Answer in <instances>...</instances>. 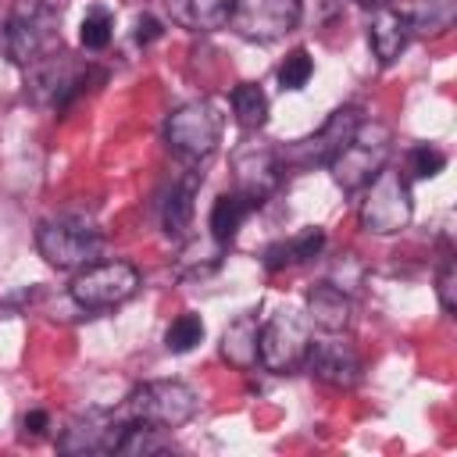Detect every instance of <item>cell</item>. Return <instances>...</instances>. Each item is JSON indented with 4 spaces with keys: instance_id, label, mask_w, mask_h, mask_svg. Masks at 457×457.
Here are the masks:
<instances>
[{
    "instance_id": "cell-20",
    "label": "cell",
    "mask_w": 457,
    "mask_h": 457,
    "mask_svg": "<svg viewBox=\"0 0 457 457\" xmlns=\"http://www.w3.org/2000/svg\"><path fill=\"white\" fill-rule=\"evenodd\" d=\"M161 432H164V428H157V425L121 418V432H118L114 453H125V457H150V453H164V450H168V439H164Z\"/></svg>"
},
{
    "instance_id": "cell-22",
    "label": "cell",
    "mask_w": 457,
    "mask_h": 457,
    "mask_svg": "<svg viewBox=\"0 0 457 457\" xmlns=\"http://www.w3.org/2000/svg\"><path fill=\"white\" fill-rule=\"evenodd\" d=\"M232 114H236V121L243 129H250V132L261 129L268 121V96H264V89L257 82H239L232 89Z\"/></svg>"
},
{
    "instance_id": "cell-8",
    "label": "cell",
    "mask_w": 457,
    "mask_h": 457,
    "mask_svg": "<svg viewBox=\"0 0 457 457\" xmlns=\"http://www.w3.org/2000/svg\"><path fill=\"white\" fill-rule=\"evenodd\" d=\"M136 289H139V271H136V264H129V261H93V264H86V268L71 278V286H68L71 300H75L79 307H86V311L118 307V303L132 300Z\"/></svg>"
},
{
    "instance_id": "cell-13",
    "label": "cell",
    "mask_w": 457,
    "mask_h": 457,
    "mask_svg": "<svg viewBox=\"0 0 457 457\" xmlns=\"http://www.w3.org/2000/svg\"><path fill=\"white\" fill-rule=\"evenodd\" d=\"M121 432V418L107 411H86L68 421V428L57 436L61 453H114Z\"/></svg>"
},
{
    "instance_id": "cell-6",
    "label": "cell",
    "mask_w": 457,
    "mask_h": 457,
    "mask_svg": "<svg viewBox=\"0 0 457 457\" xmlns=\"http://www.w3.org/2000/svg\"><path fill=\"white\" fill-rule=\"evenodd\" d=\"M100 243H104L100 232L75 218H50L39 221L36 228V250L57 271H75L93 264L100 257Z\"/></svg>"
},
{
    "instance_id": "cell-19",
    "label": "cell",
    "mask_w": 457,
    "mask_h": 457,
    "mask_svg": "<svg viewBox=\"0 0 457 457\" xmlns=\"http://www.w3.org/2000/svg\"><path fill=\"white\" fill-rule=\"evenodd\" d=\"M250 211H257V207H253V200H246L239 189L221 193V196L214 200V207H211V221H207V225H211V236H214L218 243H232Z\"/></svg>"
},
{
    "instance_id": "cell-30",
    "label": "cell",
    "mask_w": 457,
    "mask_h": 457,
    "mask_svg": "<svg viewBox=\"0 0 457 457\" xmlns=\"http://www.w3.org/2000/svg\"><path fill=\"white\" fill-rule=\"evenodd\" d=\"M21 425H25V436L36 439V436H43V432L50 428V414H46V411H29Z\"/></svg>"
},
{
    "instance_id": "cell-17",
    "label": "cell",
    "mask_w": 457,
    "mask_h": 457,
    "mask_svg": "<svg viewBox=\"0 0 457 457\" xmlns=\"http://www.w3.org/2000/svg\"><path fill=\"white\" fill-rule=\"evenodd\" d=\"M321 250H325V232H321L318 225H311V228H303V232H296V236H289V239L271 243L268 253H264V264H268L271 271H282V268H289V264L314 261Z\"/></svg>"
},
{
    "instance_id": "cell-14",
    "label": "cell",
    "mask_w": 457,
    "mask_h": 457,
    "mask_svg": "<svg viewBox=\"0 0 457 457\" xmlns=\"http://www.w3.org/2000/svg\"><path fill=\"white\" fill-rule=\"evenodd\" d=\"M350 318H353V303L336 282H318L307 289V321L318 332H346Z\"/></svg>"
},
{
    "instance_id": "cell-16",
    "label": "cell",
    "mask_w": 457,
    "mask_h": 457,
    "mask_svg": "<svg viewBox=\"0 0 457 457\" xmlns=\"http://www.w3.org/2000/svg\"><path fill=\"white\" fill-rule=\"evenodd\" d=\"M232 0H168V14L175 25L189 32H214L228 25Z\"/></svg>"
},
{
    "instance_id": "cell-9",
    "label": "cell",
    "mask_w": 457,
    "mask_h": 457,
    "mask_svg": "<svg viewBox=\"0 0 457 457\" xmlns=\"http://www.w3.org/2000/svg\"><path fill=\"white\" fill-rule=\"evenodd\" d=\"M303 18V0H232L228 29L250 43H275Z\"/></svg>"
},
{
    "instance_id": "cell-15",
    "label": "cell",
    "mask_w": 457,
    "mask_h": 457,
    "mask_svg": "<svg viewBox=\"0 0 457 457\" xmlns=\"http://www.w3.org/2000/svg\"><path fill=\"white\" fill-rule=\"evenodd\" d=\"M407 39H411V25H407L403 11L378 7L375 18H371V25H368V46L378 57V64H393L403 54Z\"/></svg>"
},
{
    "instance_id": "cell-23",
    "label": "cell",
    "mask_w": 457,
    "mask_h": 457,
    "mask_svg": "<svg viewBox=\"0 0 457 457\" xmlns=\"http://www.w3.org/2000/svg\"><path fill=\"white\" fill-rule=\"evenodd\" d=\"M193 189H196V182L186 179V182L171 186V193L164 200V232L171 239H182L189 232V221H193Z\"/></svg>"
},
{
    "instance_id": "cell-2",
    "label": "cell",
    "mask_w": 457,
    "mask_h": 457,
    "mask_svg": "<svg viewBox=\"0 0 457 457\" xmlns=\"http://www.w3.org/2000/svg\"><path fill=\"white\" fill-rule=\"evenodd\" d=\"M389 154H393V132L382 121H364L361 118V125L353 129V136L346 139V146L328 161L336 186L346 189V193L364 189L386 168Z\"/></svg>"
},
{
    "instance_id": "cell-7",
    "label": "cell",
    "mask_w": 457,
    "mask_h": 457,
    "mask_svg": "<svg viewBox=\"0 0 457 457\" xmlns=\"http://www.w3.org/2000/svg\"><path fill=\"white\" fill-rule=\"evenodd\" d=\"M221 129H225V118L211 100H189V104H182V107H175L168 114L164 139L179 157L200 161V157L218 150Z\"/></svg>"
},
{
    "instance_id": "cell-5",
    "label": "cell",
    "mask_w": 457,
    "mask_h": 457,
    "mask_svg": "<svg viewBox=\"0 0 457 457\" xmlns=\"http://www.w3.org/2000/svg\"><path fill=\"white\" fill-rule=\"evenodd\" d=\"M307 346H311V321L293 307L275 311L257 328V364L264 371L286 375V371L303 368Z\"/></svg>"
},
{
    "instance_id": "cell-18",
    "label": "cell",
    "mask_w": 457,
    "mask_h": 457,
    "mask_svg": "<svg viewBox=\"0 0 457 457\" xmlns=\"http://www.w3.org/2000/svg\"><path fill=\"white\" fill-rule=\"evenodd\" d=\"M257 314H239L236 321H228L225 336H221V353L228 364L236 368H253L257 364Z\"/></svg>"
},
{
    "instance_id": "cell-25",
    "label": "cell",
    "mask_w": 457,
    "mask_h": 457,
    "mask_svg": "<svg viewBox=\"0 0 457 457\" xmlns=\"http://www.w3.org/2000/svg\"><path fill=\"white\" fill-rule=\"evenodd\" d=\"M111 36H114V18H111V11H107V7H89L86 18H82V25H79V43H82L86 50H107Z\"/></svg>"
},
{
    "instance_id": "cell-26",
    "label": "cell",
    "mask_w": 457,
    "mask_h": 457,
    "mask_svg": "<svg viewBox=\"0 0 457 457\" xmlns=\"http://www.w3.org/2000/svg\"><path fill=\"white\" fill-rule=\"evenodd\" d=\"M311 75H314V61H311V54H307L303 46L289 50V54H286V61L278 64V86H282V89H289V93L303 89Z\"/></svg>"
},
{
    "instance_id": "cell-3",
    "label": "cell",
    "mask_w": 457,
    "mask_h": 457,
    "mask_svg": "<svg viewBox=\"0 0 457 457\" xmlns=\"http://www.w3.org/2000/svg\"><path fill=\"white\" fill-rule=\"evenodd\" d=\"M200 400L196 393L179 382V378H154V382H143L129 393L125 407L118 418H132V421H146V425H157V428H182L193 414H196Z\"/></svg>"
},
{
    "instance_id": "cell-10",
    "label": "cell",
    "mask_w": 457,
    "mask_h": 457,
    "mask_svg": "<svg viewBox=\"0 0 457 457\" xmlns=\"http://www.w3.org/2000/svg\"><path fill=\"white\" fill-rule=\"evenodd\" d=\"M357 125H361V107H339V111L328 114V121H325L314 136L296 139V143L278 157V164H282V168H286V164H293V168L328 164V161L346 146V139L353 136Z\"/></svg>"
},
{
    "instance_id": "cell-12",
    "label": "cell",
    "mask_w": 457,
    "mask_h": 457,
    "mask_svg": "<svg viewBox=\"0 0 457 457\" xmlns=\"http://www.w3.org/2000/svg\"><path fill=\"white\" fill-rule=\"evenodd\" d=\"M232 168H236V189H239L246 200H253V207H261V204L275 193V186H278V179H282L278 154H275L271 146H261V143L243 146V150L232 157Z\"/></svg>"
},
{
    "instance_id": "cell-11",
    "label": "cell",
    "mask_w": 457,
    "mask_h": 457,
    "mask_svg": "<svg viewBox=\"0 0 457 457\" xmlns=\"http://www.w3.org/2000/svg\"><path fill=\"white\" fill-rule=\"evenodd\" d=\"M303 368L332 389H353L361 382V357L346 339H339V332H325V339L318 343L311 339L303 353Z\"/></svg>"
},
{
    "instance_id": "cell-4",
    "label": "cell",
    "mask_w": 457,
    "mask_h": 457,
    "mask_svg": "<svg viewBox=\"0 0 457 457\" xmlns=\"http://www.w3.org/2000/svg\"><path fill=\"white\" fill-rule=\"evenodd\" d=\"M414 214V200H411V186L396 168H382L368 186H364V200H361V228L371 236H393L403 232L411 225Z\"/></svg>"
},
{
    "instance_id": "cell-31",
    "label": "cell",
    "mask_w": 457,
    "mask_h": 457,
    "mask_svg": "<svg viewBox=\"0 0 457 457\" xmlns=\"http://www.w3.org/2000/svg\"><path fill=\"white\" fill-rule=\"evenodd\" d=\"M357 4H361V7H375V11H378V7H389V0H357Z\"/></svg>"
},
{
    "instance_id": "cell-28",
    "label": "cell",
    "mask_w": 457,
    "mask_h": 457,
    "mask_svg": "<svg viewBox=\"0 0 457 457\" xmlns=\"http://www.w3.org/2000/svg\"><path fill=\"white\" fill-rule=\"evenodd\" d=\"M436 293H439L443 314H453L457 311V264H453V257H443L439 275H436Z\"/></svg>"
},
{
    "instance_id": "cell-29",
    "label": "cell",
    "mask_w": 457,
    "mask_h": 457,
    "mask_svg": "<svg viewBox=\"0 0 457 457\" xmlns=\"http://www.w3.org/2000/svg\"><path fill=\"white\" fill-rule=\"evenodd\" d=\"M161 32H164V29H161V21H157L154 14H139V18H136V43L146 46V43L161 39Z\"/></svg>"
},
{
    "instance_id": "cell-21",
    "label": "cell",
    "mask_w": 457,
    "mask_h": 457,
    "mask_svg": "<svg viewBox=\"0 0 457 457\" xmlns=\"http://www.w3.org/2000/svg\"><path fill=\"white\" fill-rule=\"evenodd\" d=\"M407 25H411V36H439L453 25L457 18V0H414L411 11H403Z\"/></svg>"
},
{
    "instance_id": "cell-27",
    "label": "cell",
    "mask_w": 457,
    "mask_h": 457,
    "mask_svg": "<svg viewBox=\"0 0 457 457\" xmlns=\"http://www.w3.org/2000/svg\"><path fill=\"white\" fill-rule=\"evenodd\" d=\"M443 168H446V154H443L439 146L421 143V146H411V150H407V171H411L414 179H436Z\"/></svg>"
},
{
    "instance_id": "cell-1",
    "label": "cell",
    "mask_w": 457,
    "mask_h": 457,
    "mask_svg": "<svg viewBox=\"0 0 457 457\" xmlns=\"http://www.w3.org/2000/svg\"><path fill=\"white\" fill-rule=\"evenodd\" d=\"M4 50L14 64L32 68L36 61L61 50V29H57V7L46 0H18L4 25Z\"/></svg>"
},
{
    "instance_id": "cell-24",
    "label": "cell",
    "mask_w": 457,
    "mask_h": 457,
    "mask_svg": "<svg viewBox=\"0 0 457 457\" xmlns=\"http://www.w3.org/2000/svg\"><path fill=\"white\" fill-rule=\"evenodd\" d=\"M204 318L200 314H193V311H186V314H179L171 325H168V332H164V346L171 350V353H189V350H196L200 343H204Z\"/></svg>"
}]
</instances>
